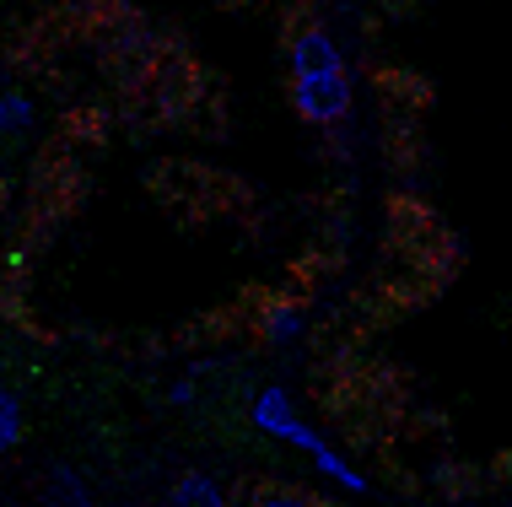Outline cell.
I'll return each mask as SVG.
<instances>
[{"label":"cell","instance_id":"cell-1","mask_svg":"<svg viewBox=\"0 0 512 507\" xmlns=\"http://www.w3.org/2000/svg\"><path fill=\"white\" fill-rule=\"evenodd\" d=\"M292 103L308 125H335L351 114V76L340 71H313V76H292Z\"/></svg>","mask_w":512,"mask_h":507},{"label":"cell","instance_id":"cell-2","mask_svg":"<svg viewBox=\"0 0 512 507\" xmlns=\"http://www.w3.org/2000/svg\"><path fill=\"white\" fill-rule=\"evenodd\" d=\"M313 71H340V44L324 27H302L292 38V76H313Z\"/></svg>","mask_w":512,"mask_h":507},{"label":"cell","instance_id":"cell-3","mask_svg":"<svg viewBox=\"0 0 512 507\" xmlns=\"http://www.w3.org/2000/svg\"><path fill=\"white\" fill-rule=\"evenodd\" d=\"M168 507H227V497H221V486L211 481V475L189 470L184 481L168 491Z\"/></svg>","mask_w":512,"mask_h":507},{"label":"cell","instance_id":"cell-4","mask_svg":"<svg viewBox=\"0 0 512 507\" xmlns=\"http://www.w3.org/2000/svg\"><path fill=\"white\" fill-rule=\"evenodd\" d=\"M313 464H318V470H324V475H329V481H335L340 491H356V497L367 491V481H362V475H356L351 464H345V459H340L329 443H318V448H313Z\"/></svg>","mask_w":512,"mask_h":507},{"label":"cell","instance_id":"cell-5","mask_svg":"<svg viewBox=\"0 0 512 507\" xmlns=\"http://www.w3.org/2000/svg\"><path fill=\"white\" fill-rule=\"evenodd\" d=\"M281 416H292V394H286L281 383H270V389H259V394H254V427H259V432H270Z\"/></svg>","mask_w":512,"mask_h":507},{"label":"cell","instance_id":"cell-6","mask_svg":"<svg viewBox=\"0 0 512 507\" xmlns=\"http://www.w3.org/2000/svg\"><path fill=\"white\" fill-rule=\"evenodd\" d=\"M22 443V400L0 383V454Z\"/></svg>","mask_w":512,"mask_h":507},{"label":"cell","instance_id":"cell-7","mask_svg":"<svg viewBox=\"0 0 512 507\" xmlns=\"http://www.w3.org/2000/svg\"><path fill=\"white\" fill-rule=\"evenodd\" d=\"M302 330H308L302 308H275L270 319H265V335L275 340V346H292V340H302Z\"/></svg>","mask_w":512,"mask_h":507},{"label":"cell","instance_id":"cell-8","mask_svg":"<svg viewBox=\"0 0 512 507\" xmlns=\"http://www.w3.org/2000/svg\"><path fill=\"white\" fill-rule=\"evenodd\" d=\"M270 437H281V443H292V448H302V454H313V448L324 443V437H318V432L308 427V421L297 416V410H292V416H281V421H275V427H270Z\"/></svg>","mask_w":512,"mask_h":507},{"label":"cell","instance_id":"cell-9","mask_svg":"<svg viewBox=\"0 0 512 507\" xmlns=\"http://www.w3.org/2000/svg\"><path fill=\"white\" fill-rule=\"evenodd\" d=\"M60 507H92L87 502V486H81V475L76 470H54V491H49Z\"/></svg>","mask_w":512,"mask_h":507},{"label":"cell","instance_id":"cell-10","mask_svg":"<svg viewBox=\"0 0 512 507\" xmlns=\"http://www.w3.org/2000/svg\"><path fill=\"white\" fill-rule=\"evenodd\" d=\"M6 125L27 130V125H33V103H27V98H17V92H6Z\"/></svg>","mask_w":512,"mask_h":507},{"label":"cell","instance_id":"cell-11","mask_svg":"<svg viewBox=\"0 0 512 507\" xmlns=\"http://www.w3.org/2000/svg\"><path fill=\"white\" fill-rule=\"evenodd\" d=\"M254 507H313L308 497H297V491H265Z\"/></svg>","mask_w":512,"mask_h":507},{"label":"cell","instance_id":"cell-12","mask_svg":"<svg viewBox=\"0 0 512 507\" xmlns=\"http://www.w3.org/2000/svg\"><path fill=\"white\" fill-rule=\"evenodd\" d=\"M168 400H173V405H189V400H195V383H189V378H178L173 389H168Z\"/></svg>","mask_w":512,"mask_h":507},{"label":"cell","instance_id":"cell-13","mask_svg":"<svg viewBox=\"0 0 512 507\" xmlns=\"http://www.w3.org/2000/svg\"><path fill=\"white\" fill-rule=\"evenodd\" d=\"M0 130H6V92H0Z\"/></svg>","mask_w":512,"mask_h":507},{"label":"cell","instance_id":"cell-14","mask_svg":"<svg viewBox=\"0 0 512 507\" xmlns=\"http://www.w3.org/2000/svg\"><path fill=\"white\" fill-rule=\"evenodd\" d=\"M0 195H6V184H0Z\"/></svg>","mask_w":512,"mask_h":507}]
</instances>
